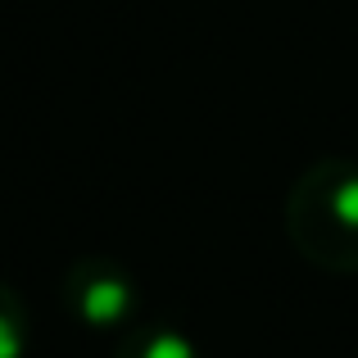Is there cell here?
Segmentation results:
<instances>
[{
	"label": "cell",
	"instance_id": "6da1fadb",
	"mask_svg": "<svg viewBox=\"0 0 358 358\" xmlns=\"http://www.w3.org/2000/svg\"><path fill=\"white\" fill-rule=\"evenodd\" d=\"M286 236L313 268L358 272V159H317L286 195Z\"/></svg>",
	"mask_w": 358,
	"mask_h": 358
},
{
	"label": "cell",
	"instance_id": "7a4b0ae2",
	"mask_svg": "<svg viewBox=\"0 0 358 358\" xmlns=\"http://www.w3.org/2000/svg\"><path fill=\"white\" fill-rule=\"evenodd\" d=\"M136 304H141V290L118 259L91 254V259H78L64 272V308L91 331H109V327L131 322Z\"/></svg>",
	"mask_w": 358,
	"mask_h": 358
},
{
	"label": "cell",
	"instance_id": "3957f363",
	"mask_svg": "<svg viewBox=\"0 0 358 358\" xmlns=\"http://www.w3.org/2000/svg\"><path fill=\"white\" fill-rule=\"evenodd\" d=\"M114 358H204L186 331L168 322H131L122 331Z\"/></svg>",
	"mask_w": 358,
	"mask_h": 358
},
{
	"label": "cell",
	"instance_id": "277c9868",
	"mask_svg": "<svg viewBox=\"0 0 358 358\" xmlns=\"http://www.w3.org/2000/svg\"><path fill=\"white\" fill-rule=\"evenodd\" d=\"M32 345V317L14 286L0 281V358H23Z\"/></svg>",
	"mask_w": 358,
	"mask_h": 358
}]
</instances>
